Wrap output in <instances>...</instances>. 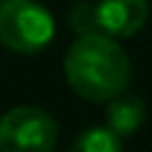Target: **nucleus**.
I'll use <instances>...</instances> for the list:
<instances>
[{"label": "nucleus", "mask_w": 152, "mask_h": 152, "mask_svg": "<svg viewBox=\"0 0 152 152\" xmlns=\"http://www.w3.org/2000/svg\"><path fill=\"white\" fill-rule=\"evenodd\" d=\"M64 71L71 89L91 102H109L129 84L132 66L117 41L107 33H84L66 53Z\"/></svg>", "instance_id": "obj_1"}, {"label": "nucleus", "mask_w": 152, "mask_h": 152, "mask_svg": "<svg viewBox=\"0 0 152 152\" xmlns=\"http://www.w3.org/2000/svg\"><path fill=\"white\" fill-rule=\"evenodd\" d=\"M53 15L36 0H5L0 5V43L15 53H38L53 41Z\"/></svg>", "instance_id": "obj_2"}, {"label": "nucleus", "mask_w": 152, "mask_h": 152, "mask_svg": "<svg viewBox=\"0 0 152 152\" xmlns=\"http://www.w3.org/2000/svg\"><path fill=\"white\" fill-rule=\"evenodd\" d=\"M58 124L38 107H15L0 119V152H51Z\"/></svg>", "instance_id": "obj_3"}, {"label": "nucleus", "mask_w": 152, "mask_h": 152, "mask_svg": "<svg viewBox=\"0 0 152 152\" xmlns=\"http://www.w3.org/2000/svg\"><path fill=\"white\" fill-rule=\"evenodd\" d=\"M96 28L112 38H127L142 31L150 15L147 0H99L96 5Z\"/></svg>", "instance_id": "obj_4"}, {"label": "nucleus", "mask_w": 152, "mask_h": 152, "mask_svg": "<svg viewBox=\"0 0 152 152\" xmlns=\"http://www.w3.org/2000/svg\"><path fill=\"white\" fill-rule=\"evenodd\" d=\"M145 102L140 96H132V94H117L114 99H109L107 107V127L119 137H129L145 122Z\"/></svg>", "instance_id": "obj_5"}, {"label": "nucleus", "mask_w": 152, "mask_h": 152, "mask_svg": "<svg viewBox=\"0 0 152 152\" xmlns=\"http://www.w3.org/2000/svg\"><path fill=\"white\" fill-rule=\"evenodd\" d=\"M69 152H124L122 137L109 127H91L71 142Z\"/></svg>", "instance_id": "obj_6"}, {"label": "nucleus", "mask_w": 152, "mask_h": 152, "mask_svg": "<svg viewBox=\"0 0 152 152\" xmlns=\"http://www.w3.org/2000/svg\"><path fill=\"white\" fill-rule=\"evenodd\" d=\"M71 26H74V31L81 33V36L84 33H99V28H96V10H94L91 3L81 0V3L71 10Z\"/></svg>", "instance_id": "obj_7"}]
</instances>
